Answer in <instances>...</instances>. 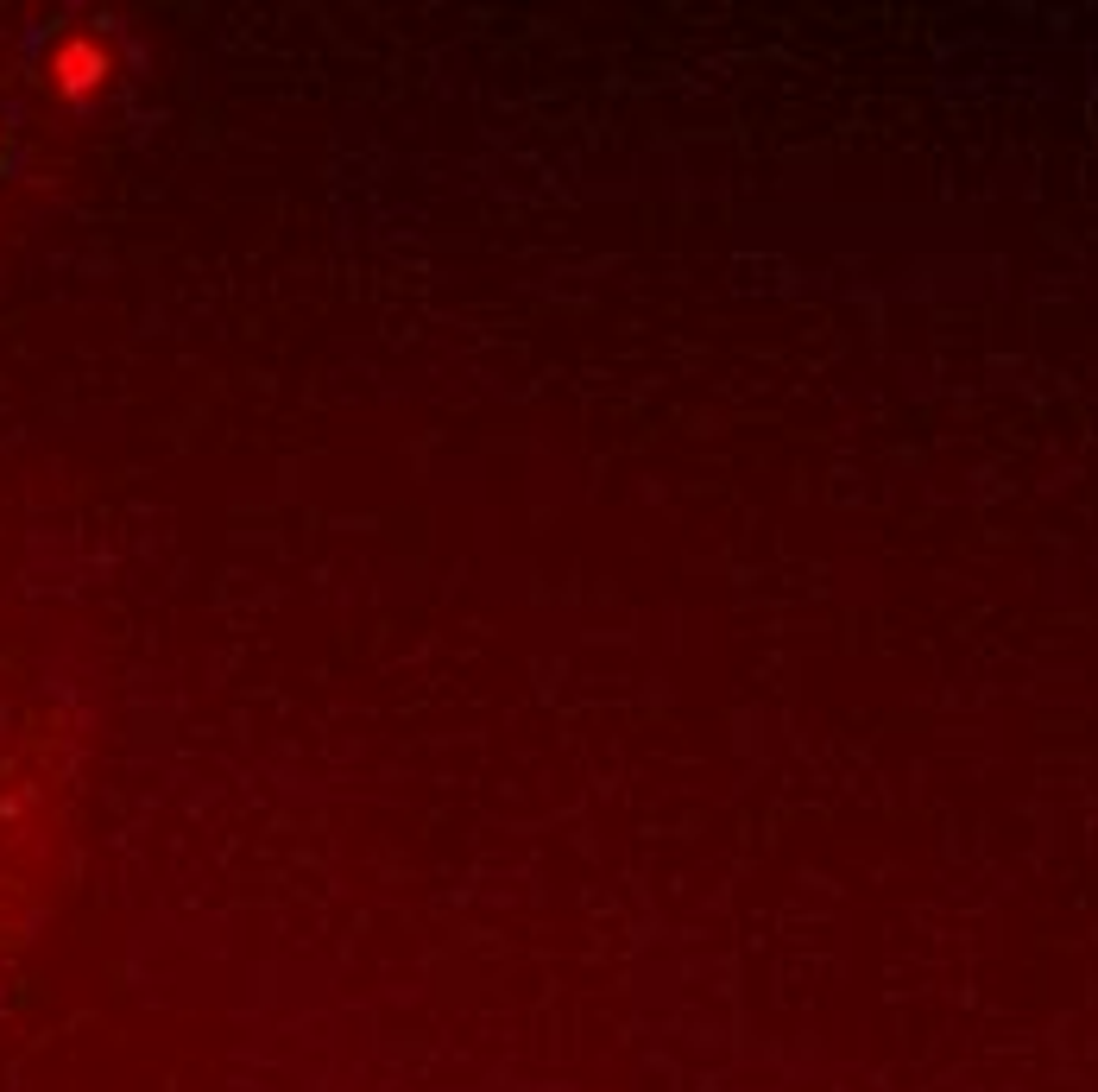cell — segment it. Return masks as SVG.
Wrapping results in <instances>:
<instances>
[{"label": "cell", "instance_id": "1", "mask_svg": "<svg viewBox=\"0 0 1098 1092\" xmlns=\"http://www.w3.org/2000/svg\"><path fill=\"white\" fill-rule=\"evenodd\" d=\"M101 70H108V57H101L96 39H70V45L57 51V89H70V96H83V89H96Z\"/></svg>", "mask_w": 1098, "mask_h": 1092}]
</instances>
